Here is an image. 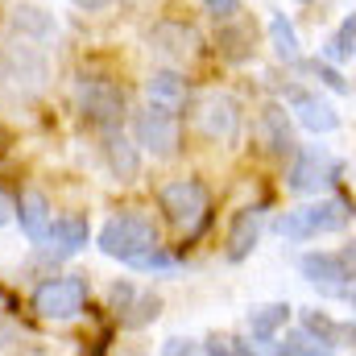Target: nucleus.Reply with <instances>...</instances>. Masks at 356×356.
Listing matches in <instances>:
<instances>
[{"label": "nucleus", "instance_id": "obj_1", "mask_svg": "<svg viewBox=\"0 0 356 356\" xmlns=\"http://www.w3.org/2000/svg\"><path fill=\"white\" fill-rule=\"evenodd\" d=\"M158 249V232H154V224L145 220V216H137V211H124V216H112L108 224H104V232H99V253L104 257H116V261H124V266H137L145 253H154Z\"/></svg>", "mask_w": 356, "mask_h": 356}, {"label": "nucleus", "instance_id": "obj_2", "mask_svg": "<svg viewBox=\"0 0 356 356\" xmlns=\"http://www.w3.org/2000/svg\"><path fill=\"white\" fill-rule=\"evenodd\" d=\"M353 211L344 199H323V203H307V207H294L277 220V232L286 241H311V236H323V232H340L348 228Z\"/></svg>", "mask_w": 356, "mask_h": 356}, {"label": "nucleus", "instance_id": "obj_3", "mask_svg": "<svg viewBox=\"0 0 356 356\" xmlns=\"http://www.w3.org/2000/svg\"><path fill=\"white\" fill-rule=\"evenodd\" d=\"M75 99H79V112L83 120L104 129V133H116L120 120H124V91L116 88L112 79H99V75H83L75 83Z\"/></svg>", "mask_w": 356, "mask_h": 356}, {"label": "nucleus", "instance_id": "obj_4", "mask_svg": "<svg viewBox=\"0 0 356 356\" xmlns=\"http://www.w3.org/2000/svg\"><path fill=\"white\" fill-rule=\"evenodd\" d=\"M88 307V277L79 273H63V277H46L33 290V311L42 319H75Z\"/></svg>", "mask_w": 356, "mask_h": 356}, {"label": "nucleus", "instance_id": "obj_5", "mask_svg": "<svg viewBox=\"0 0 356 356\" xmlns=\"http://www.w3.org/2000/svg\"><path fill=\"white\" fill-rule=\"evenodd\" d=\"M162 211H166V220L175 228L195 232L211 211V195H207V186L199 178H178V182L162 186Z\"/></svg>", "mask_w": 356, "mask_h": 356}, {"label": "nucleus", "instance_id": "obj_6", "mask_svg": "<svg viewBox=\"0 0 356 356\" xmlns=\"http://www.w3.org/2000/svg\"><path fill=\"white\" fill-rule=\"evenodd\" d=\"M298 269L319 294L340 298V302H356V269L344 257H336V253H307L298 261Z\"/></svg>", "mask_w": 356, "mask_h": 356}, {"label": "nucleus", "instance_id": "obj_7", "mask_svg": "<svg viewBox=\"0 0 356 356\" xmlns=\"http://www.w3.org/2000/svg\"><path fill=\"white\" fill-rule=\"evenodd\" d=\"M195 124H199V133H203L207 141H224V145H228V141L241 137V104H236L232 95H224V91H211V95L199 99Z\"/></svg>", "mask_w": 356, "mask_h": 356}, {"label": "nucleus", "instance_id": "obj_8", "mask_svg": "<svg viewBox=\"0 0 356 356\" xmlns=\"http://www.w3.org/2000/svg\"><path fill=\"white\" fill-rule=\"evenodd\" d=\"M137 145H145L149 154H158V158H170L178 154V116L175 112H166V108H145V112H137Z\"/></svg>", "mask_w": 356, "mask_h": 356}, {"label": "nucleus", "instance_id": "obj_9", "mask_svg": "<svg viewBox=\"0 0 356 356\" xmlns=\"http://www.w3.org/2000/svg\"><path fill=\"white\" fill-rule=\"evenodd\" d=\"M336 158L323 154V149H302L294 154V166H290V191L294 195H319L323 186H332L336 178Z\"/></svg>", "mask_w": 356, "mask_h": 356}, {"label": "nucleus", "instance_id": "obj_10", "mask_svg": "<svg viewBox=\"0 0 356 356\" xmlns=\"http://www.w3.org/2000/svg\"><path fill=\"white\" fill-rule=\"evenodd\" d=\"M4 71H8V79H17V83H25V88H42L46 83V50L42 46H33V42H25V38H13L8 46H4Z\"/></svg>", "mask_w": 356, "mask_h": 356}, {"label": "nucleus", "instance_id": "obj_11", "mask_svg": "<svg viewBox=\"0 0 356 356\" xmlns=\"http://www.w3.org/2000/svg\"><path fill=\"white\" fill-rule=\"evenodd\" d=\"M286 99H290V108L298 112V120H302V129H311V133H332V129L340 124V116H336V108H332L327 99H319L315 91L286 88Z\"/></svg>", "mask_w": 356, "mask_h": 356}, {"label": "nucleus", "instance_id": "obj_12", "mask_svg": "<svg viewBox=\"0 0 356 356\" xmlns=\"http://www.w3.org/2000/svg\"><path fill=\"white\" fill-rule=\"evenodd\" d=\"M17 224H21V232L33 241V245H42L46 241V232H50V224H54V211H50V203H46V195L42 191H25L21 199H17Z\"/></svg>", "mask_w": 356, "mask_h": 356}, {"label": "nucleus", "instance_id": "obj_13", "mask_svg": "<svg viewBox=\"0 0 356 356\" xmlns=\"http://www.w3.org/2000/svg\"><path fill=\"white\" fill-rule=\"evenodd\" d=\"M88 236H91V228H88V220L83 216H63V220H54L50 224V232H46V249L54 253V257H71V253H79L83 245H88Z\"/></svg>", "mask_w": 356, "mask_h": 356}, {"label": "nucleus", "instance_id": "obj_14", "mask_svg": "<svg viewBox=\"0 0 356 356\" xmlns=\"http://www.w3.org/2000/svg\"><path fill=\"white\" fill-rule=\"evenodd\" d=\"M13 33L46 50V42H54L58 25H54L50 13H42V8H33V4H21V8H13Z\"/></svg>", "mask_w": 356, "mask_h": 356}, {"label": "nucleus", "instance_id": "obj_15", "mask_svg": "<svg viewBox=\"0 0 356 356\" xmlns=\"http://www.w3.org/2000/svg\"><path fill=\"white\" fill-rule=\"evenodd\" d=\"M145 95H149L154 108H166V112L178 116L182 104H186V79H182L178 71H154L149 83H145Z\"/></svg>", "mask_w": 356, "mask_h": 356}, {"label": "nucleus", "instance_id": "obj_16", "mask_svg": "<svg viewBox=\"0 0 356 356\" xmlns=\"http://www.w3.org/2000/svg\"><path fill=\"white\" fill-rule=\"evenodd\" d=\"M257 236H261V211H257V207H245V211H236V220H232V232H228V257H232V261H245V257L253 253Z\"/></svg>", "mask_w": 356, "mask_h": 356}, {"label": "nucleus", "instance_id": "obj_17", "mask_svg": "<svg viewBox=\"0 0 356 356\" xmlns=\"http://www.w3.org/2000/svg\"><path fill=\"white\" fill-rule=\"evenodd\" d=\"M154 46H158L166 58H195V54H199V33H195L191 25L166 21V25L154 29Z\"/></svg>", "mask_w": 356, "mask_h": 356}, {"label": "nucleus", "instance_id": "obj_18", "mask_svg": "<svg viewBox=\"0 0 356 356\" xmlns=\"http://www.w3.org/2000/svg\"><path fill=\"white\" fill-rule=\"evenodd\" d=\"M104 158H108V170L120 178V182L137 178V170H141L137 145H133V141H129L124 133H108V141H104Z\"/></svg>", "mask_w": 356, "mask_h": 356}, {"label": "nucleus", "instance_id": "obj_19", "mask_svg": "<svg viewBox=\"0 0 356 356\" xmlns=\"http://www.w3.org/2000/svg\"><path fill=\"white\" fill-rule=\"evenodd\" d=\"M261 137H266L269 154H294V137H290V120H286L282 104L261 108Z\"/></svg>", "mask_w": 356, "mask_h": 356}, {"label": "nucleus", "instance_id": "obj_20", "mask_svg": "<svg viewBox=\"0 0 356 356\" xmlns=\"http://www.w3.org/2000/svg\"><path fill=\"white\" fill-rule=\"evenodd\" d=\"M286 319H290V307L286 302H269V307H257L249 315V332H253V340H273Z\"/></svg>", "mask_w": 356, "mask_h": 356}, {"label": "nucleus", "instance_id": "obj_21", "mask_svg": "<svg viewBox=\"0 0 356 356\" xmlns=\"http://www.w3.org/2000/svg\"><path fill=\"white\" fill-rule=\"evenodd\" d=\"M269 42H273V54H277L282 63H294V67L302 63V58H298V38H294V25H290L282 13L269 21Z\"/></svg>", "mask_w": 356, "mask_h": 356}, {"label": "nucleus", "instance_id": "obj_22", "mask_svg": "<svg viewBox=\"0 0 356 356\" xmlns=\"http://www.w3.org/2000/svg\"><path fill=\"white\" fill-rule=\"evenodd\" d=\"M158 307H162V302H158L154 294H141V298L133 294V298L124 302V311H120V315H124V327H145L149 319H158Z\"/></svg>", "mask_w": 356, "mask_h": 356}, {"label": "nucleus", "instance_id": "obj_23", "mask_svg": "<svg viewBox=\"0 0 356 356\" xmlns=\"http://www.w3.org/2000/svg\"><path fill=\"white\" fill-rule=\"evenodd\" d=\"M353 46H356V13H348L340 21V29L332 33V42H327V58H348Z\"/></svg>", "mask_w": 356, "mask_h": 356}, {"label": "nucleus", "instance_id": "obj_24", "mask_svg": "<svg viewBox=\"0 0 356 356\" xmlns=\"http://www.w3.org/2000/svg\"><path fill=\"white\" fill-rule=\"evenodd\" d=\"M298 67H302V71H311V75H315V79H319L323 88H332V91H348L344 75H340V71H332V67H327V63H319V58H311V63H298Z\"/></svg>", "mask_w": 356, "mask_h": 356}, {"label": "nucleus", "instance_id": "obj_25", "mask_svg": "<svg viewBox=\"0 0 356 356\" xmlns=\"http://www.w3.org/2000/svg\"><path fill=\"white\" fill-rule=\"evenodd\" d=\"M203 348H207V356H257L249 344H241V340H232V336H211Z\"/></svg>", "mask_w": 356, "mask_h": 356}, {"label": "nucleus", "instance_id": "obj_26", "mask_svg": "<svg viewBox=\"0 0 356 356\" xmlns=\"http://www.w3.org/2000/svg\"><path fill=\"white\" fill-rule=\"evenodd\" d=\"M175 266H178V257H170V253L158 245L154 253H145V257H141V261H137L133 269H145V273H162V269H175Z\"/></svg>", "mask_w": 356, "mask_h": 356}, {"label": "nucleus", "instance_id": "obj_27", "mask_svg": "<svg viewBox=\"0 0 356 356\" xmlns=\"http://www.w3.org/2000/svg\"><path fill=\"white\" fill-rule=\"evenodd\" d=\"M286 353H290V356H332L323 344H315V340H307V336H294V340H286Z\"/></svg>", "mask_w": 356, "mask_h": 356}, {"label": "nucleus", "instance_id": "obj_28", "mask_svg": "<svg viewBox=\"0 0 356 356\" xmlns=\"http://www.w3.org/2000/svg\"><path fill=\"white\" fill-rule=\"evenodd\" d=\"M17 344H21V327H17L13 319H4V315H0V356H8Z\"/></svg>", "mask_w": 356, "mask_h": 356}, {"label": "nucleus", "instance_id": "obj_29", "mask_svg": "<svg viewBox=\"0 0 356 356\" xmlns=\"http://www.w3.org/2000/svg\"><path fill=\"white\" fill-rule=\"evenodd\" d=\"M162 356H199V344H191V340H166Z\"/></svg>", "mask_w": 356, "mask_h": 356}, {"label": "nucleus", "instance_id": "obj_30", "mask_svg": "<svg viewBox=\"0 0 356 356\" xmlns=\"http://www.w3.org/2000/svg\"><path fill=\"white\" fill-rule=\"evenodd\" d=\"M203 4H207V8H211V13H216V17H232V13H236V4H241V0H203Z\"/></svg>", "mask_w": 356, "mask_h": 356}, {"label": "nucleus", "instance_id": "obj_31", "mask_svg": "<svg viewBox=\"0 0 356 356\" xmlns=\"http://www.w3.org/2000/svg\"><path fill=\"white\" fill-rule=\"evenodd\" d=\"M75 4H79V8H88V13H95V8H108L112 0H75Z\"/></svg>", "mask_w": 356, "mask_h": 356}, {"label": "nucleus", "instance_id": "obj_32", "mask_svg": "<svg viewBox=\"0 0 356 356\" xmlns=\"http://www.w3.org/2000/svg\"><path fill=\"white\" fill-rule=\"evenodd\" d=\"M8 220H13V207H8V203H4V199H0V228H4V224H8Z\"/></svg>", "mask_w": 356, "mask_h": 356}, {"label": "nucleus", "instance_id": "obj_33", "mask_svg": "<svg viewBox=\"0 0 356 356\" xmlns=\"http://www.w3.org/2000/svg\"><path fill=\"white\" fill-rule=\"evenodd\" d=\"M277 356H290V353H286V348H282V353H277Z\"/></svg>", "mask_w": 356, "mask_h": 356}, {"label": "nucleus", "instance_id": "obj_34", "mask_svg": "<svg viewBox=\"0 0 356 356\" xmlns=\"http://www.w3.org/2000/svg\"><path fill=\"white\" fill-rule=\"evenodd\" d=\"M298 4H311V0H298Z\"/></svg>", "mask_w": 356, "mask_h": 356}]
</instances>
